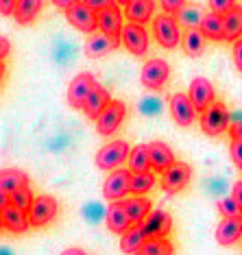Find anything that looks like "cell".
Wrapping results in <instances>:
<instances>
[{
  "mask_svg": "<svg viewBox=\"0 0 242 255\" xmlns=\"http://www.w3.org/2000/svg\"><path fill=\"white\" fill-rule=\"evenodd\" d=\"M153 37L161 48L172 50L181 44L179 18L172 13H159L153 18Z\"/></svg>",
  "mask_w": 242,
  "mask_h": 255,
  "instance_id": "cell-1",
  "label": "cell"
},
{
  "mask_svg": "<svg viewBox=\"0 0 242 255\" xmlns=\"http://www.w3.org/2000/svg\"><path fill=\"white\" fill-rule=\"evenodd\" d=\"M229 123H232V114L227 112L225 103L216 101L212 103L210 107L201 114V131L210 137H216L229 129Z\"/></svg>",
  "mask_w": 242,
  "mask_h": 255,
  "instance_id": "cell-2",
  "label": "cell"
},
{
  "mask_svg": "<svg viewBox=\"0 0 242 255\" xmlns=\"http://www.w3.org/2000/svg\"><path fill=\"white\" fill-rule=\"evenodd\" d=\"M129 144L124 140H114V142H107L99 153H96V166L101 170H118L124 161H129Z\"/></svg>",
  "mask_w": 242,
  "mask_h": 255,
  "instance_id": "cell-3",
  "label": "cell"
},
{
  "mask_svg": "<svg viewBox=\"0 0 242 255\" xmlns=\"http://www.w3.org/2000/svg\"><path fill=\"white\" fill-rule=\"evenodd\" d=\"M131 177L133 172L129 168H118V170H112L103 183V196L107 201H124L126 194H131Z\"/></svg>",
  "mask_w": 242,
  "mask_h": 255,
  "instance_id": "cell-4",
  "label": "cell"
},
{
  "mask_svg": "<svg viewBox=\"0 0 242 255\" xmlns=\"http://www.w3.org/2000/svg\"><path fill=\"white\" fill-rule=\"evenodd\" d=\"M57 212H59V203H57L55 196H50V194L35 196L33 207L28 210L31 227H46V225H50L57 218Z\"/></svg>",
  "mask_w": 242,
  "mask_h": 255,
  "instance_id": "cell-5",
  "label": "cell"
},
{
  "mask_svg": "<svg viewBox=\"0 0 242 255\" xmlns=\"http://www.w3.org/2000/svg\"><path fill=\"white\" fill-rule=\"evenodd\" d=\"M190 179H192V168L186 161H175L168 170L161 172L159 183L166 194H177L190 183Z\"/></svg>",
  "mask_w": 242,
  "mask_h": 255,
  "instance_id": "cell-6",
  "label": "cell"
},
{
  "mask_svg": "<svg viewBox=\"0 0 242 255\" xmlns=\"http://www.w3.org/2000/svg\"><path fill=\"white\" fill-rule=\"evenodd\" d=\"M170 79V66L164 59H148L142 66L140 81L146 90H161Z\"/></svg>",
  "mask_w": 242,
  "mask_h": 255,
  "instance_id": "cell-7",
  "label": "cell"
},
{
  "mask_svg": "<svg viewBox=\"0 0 242 255\" xmlns=\"http://www.w3.org/2000/svg\"><path fill=\"white\" fill-rule=\"evenodd\" d=\"M124 116H126V105L122 101H112L105 107V112L99 116V120H96V131H99L101 135H105V137L114 135V133L120 129V125H122Z\"/></svg>",
  "mask_w": 242,
  "mask_h": 255,
  "instance_id": "cell-8",
  "label": "cell"
},
{
  "mask_svg": "<svg viewBox=\"0 0 242 255\" xmlns=\"http://www.w3.org/2000/svg\"><path fill=\"white\" fill-rule=\"evenodd\" d=\"M120 42L131 55L142 57L146 55L148 50V31L142 24H133V22H126L122 28V35H120Z\"/></svg>",
  "mask_w": 242,
  "mask_h": 255,
  "instance_id": "cell-9",
  "label": "cell"
},
{
  "mask_svg": "<svg viewBox=\"0 0 242 255\" xmlns=\"http://www.w3.org/2000/svg\"><path fill=\"white\" fill-rule=\"evenodd\" d=\"M66 18L74 28H77V31L88 33V35L96 33V28H99V13H96L94 9H90L85 2H81V4H77V7L68 9Z\"/></svg>",
  "mask_w": 242,
  "mask_h": 255,
  "instance_id": "cell-10",
  "label": "cell"
},
{
  "mask_svg": "<svg viewBox=\"0 0 242 255\" xmlns=\"http://www.w3.org/2000/svg\"><path fill=\"white\" fill-rule=\"evenodd\" d=\"M168 107H170V116L172 120H175L179 127H190L197 120V107L192 105V101H190L188 94H181V92H177V94L170 96L168 101Z\"/></svg>",
  "mask_w": 242,
  "mask_h": 255,
  "instance_id": "cell-11",
  "label": "cell"
},
{
  "mask_svg": "<svg viewBox=\"0 0 242 255\" xmlns=\"http://www.w3.org/2000/svg\"><path fill=\"white\" fill-rule=\"evenodd\" d=\"M96 81L90 72H81L72 79L70 88H68V105L74 107V109H83L85 101H88L90 92L94 90Z\"/></svg>",
  "mask_w": 242,
  "mask_h": 255,
  "instance_id": "cell-12",
  "label": "cell"
},
{
  "mask_svg": "<svg viewBox=\"0 0 242 255\" xmlns=\"http://www.w3.org/2000/svg\"><path fill=\"white\" fill-rule=\"evenodd\" d=\"M188 96H190V101H192V105L197 107L199 114H203L205 109L212 105V103H216L214 85H212L207 79H203V77L192 79V83H190V90H188Z\"/></svg>",
  "mask_w": 242,
  "mask_h": 255,
  "instance_id": "cell-13",
  "label": "cell"
},
{
  "mask_svg": "<svg viewBox=\"0 0 242 255\" xmlns=\"http://www.w3.org/2000/svg\"><path fill=\"white\" fill-rule=\"evenodd\" d=\"M124 28V13L120 11V4H112V7L103 9L99 13V31H103L105 35L114 37L120 42V35H122Z\"/></svg>",
  "mask_w": 242,
  "mask_h": 255,
  "instance_id": "cell-14",
  "label": "cell"
},
{
  "mask_svg": "<svg viewBox=\"0 0 242 255\" xmlns=\"http://www.w3.org/2000/svg\"><path fill=\"white\" fill-rule=\"evenodd\" d=\"M140 227L146 234V238H168V234L172 231V216L164 210H153Z\"/></svg>",
  "mask_w": 242,
  "mask_h": 255,
  "instance_id": "cell-15",
  "label": "cell"
},
{
  "mask_svg": "<svg viewBox=\"0 0 242 255\" xmlns=\"http://www.w3.org/2000/svg\"><path fill=\"white\" fill-rule=\"evenodd\" d=\"M120 44L122 42L105 35L103 31L92 33V35H88V39H85V55H88L90 59H101V57L109 55L112 50H116Z\"/></svg>",
  "mask_w": 242,
  "mask_h": 255,
  "instance_id": "cell-16",
  "label": "cell"
},
{
  "mask_svg": "<svg viewBox=\"0 0 242 255\" xmlns=\"http://www.w3.org/2000/svg\"><path fill=\"white\" fill-rule=\"evenodd\" d=\"M0 220H2V229L9 231V234H26L28 227H31V220H28V214L18 210L13 205H7L0 210Z\"/></svg>",
  "mask_w": 242,
  "mask_h": 255,
  "instance_id": "cell-17",
  "label": "cell"
},
{
  "mask_svg": "<svg viewBox=\"0 0 242 255\" xmlns=\"http://www.w3.org/2000/svg\"><path fill=\"white\" fill-rule=\"evenodd\" d=\"M105 223H107V229L112 231V234H120V236L133 227V225H131V220H129V216H126V210H124V203L122 201H114L112 205L107 207Z\"/></svg>",
  "mask_w": 242,
  "mask_h": 255,
  "instance_id": "cell-18",
  "label": "cell"
},
{
  "mask_svg": "<svg viewBox=\"0 0 242 255\" xmlns=\"http://www.w3.org/2000/svg\"><path fill=\"white\" fill-rule=\"evenodd\" d=\"M242 240V216L223 218L216 227V242L223 247H232Z\"/></svg>",
  "mask_w": 242,
  "mask_h": 255,
  "instance_id": "cell-19",
  "label": "cell"
},
{
  "mask_svg": "<svg viewBox=\"0 0 242 255\" xmlns=\"http://www.w3.org/2000/svg\"><path fill=\"white\" fill-rule=\"evenodd\" d=\"M148 153H151V168L155 172H166L177 161L172 148L166 142H159V140L148 144Z\"/></svg>",
  "mask_w": 242,
  "mask_h": 255,
  "instance_id": "cell-20",
  "label": "cell"
},
{
  "mask_svg": "<svg viewBox=\"0 0 242 255\" xmlns=\"http://www.w3.org/2000/svg\"><path fill=\"white\" fill-rule=\"evenodd\" d=\"M112 103V98H109V92L103 88V85L96 83L94 85V90L90 92V96H88V101H85V105H83V114L88 116L90 120H99V116L105 112V107Z\"/></svg>",
  "mask_w": 242,
  "mask_h": 255,
  "instance_id": "cell-21",
  "label": "cell"
},
{
  "mask_svg": "<svg viewBox=\"0 0 242 255\" xmlns=\"http://www.w3.org/2000/svg\"><path fill=\"white\" fill-rule=\"evenodd\" d=\"M124 18L126 22H133V24H146L148 20L153 22L155 18V0H135L129 7H124Z\"/></svg>",
  "mask_w": 242,
  "mask_h": 255,
  "instance_id": "cell-22",
  "label": "cell"
},
{
  "mask_svg": "<svg viewBox=\"0 0 242 255\" xmlns=\"http://www.w3.org/2000/svg\"><path fill=\"white\" fill-rule=\"evenodd\" d=\"M124 210H126V216H129L131 225H142L146 216L151 214V201L146 196H131V199H124Z\"/></svg>",
  "mask_w": 242,
  "mask_h": 255,
  "instance_id": "cell-23",
  "label": "cell"
},
{
  "mask_svg": "<svg viewBox=\"0 0 242 255\" xmlns=\"http://www.w3.org/2000/svg\"><path fill=\"white\" fill-rule=\"evenodd\" d=\"M146 234L142 231L140 225H133L129 231H124L120 236V251L126 253V255H137L142 251V247L146 245Z\"/></svg>",
  "mask_w": 242,
  "mask_h": 255,
  "instance_id": "cell-24",
  "label": "cell"
},
{
  "mask_svg": "<svg viewBox=\"0 0 242 255\" xmlns=\"http://www.w3.org/2000/svg\"><path fill=\"white\" fill-rule=\"evenodd\" d=\"M28 185V175L18 170V168H4L0 172V192L2 194H13L15 190L26 188Z\"/></svg>",
  "mask_w": 242,
  "mask_h": 255,
  "instance_id": "cell-25",
  "label": "cell"
},
{
  "mask_svg": "<svg viewBox=\"0 0 242 255\" xmlns=\"http://www.w3.org/2000/svg\"><path fill=\"white\" fill-rule=\"evenodd\" d=\"M42 7H44V0H18L15 11H13V18L22 26L33 24L35 18L39 15V11H42Z\"/></svg>",
  "mask_w": 242,
  "mask_h": 255,
  "instance_id": "cell-26",
  "label": "cell"
},
{
  "mask_svg": "<svg viewBox=\"0 0 242 255\" xmlns=\"http://www.w3.org/2000/svg\"><path fill=\"white\" fill-rule=\"evenodd\" d=\"M201 33L212 39V42H225V20L223 15L214 13V11H210V13H205L203 22H201Z\"/></svg>",
  "mask_w": 242,
  "mask_h": 255,
  "instance_id": "cell-27",
  "label": "cell"
},
{
  "mask_svg": "<svg viewBox=\"0 0 242 255\" xmlns=\"http://www.w3.org/2000/svg\"><path fill=\"white\" fill-rule=\"evenodd\" d=\"M223 20H225V42L236 44L242 37V7L236 4L229 13L223 15Z\"/></svg>",
  "mask_w": 242,
  "mask_h": 255,
  "instance_id": "cell-28",
  "label": "cell"
},
{
  "mask_svg": "<svg viewBox=\"0 0 242 255\" xmlns=\"http://www.w3.org/2000/svg\"><path fill=\"white\" fill-rule=\"evenodd\" d=\"M129 170L131 172H148L151 170V153H148V144H137L129 153Z\"/></svg>",
  "mask_w": 242,
  "mask_h": 255,
  "instance_id": "cell-29",
  "label": "cell"
},
{
  "mask_svg": "<svg viewBox=\"0 0 242 255\" xmlns=\"http://www.w3.org/2000/svg\"><path fill=\"white\" fill-rule=\"evenodd\" d=\"M205 35L201 33V28H188L183 33V53L188 57H201L205 50Z\"/></svg>",
  "mask_w": 242,
  "mask_h": 255,
  "instance_id": "cell-30",
  "label": "cell"
},
{
  "mask_svg": "<svg viewBox=\"0 0 242 255\" xmlns=\"http://www.w3.org/2000/svg\"><path fill=\"white\" fill-rule=\"evenodd\" d=\"M179 24H183L186 28H201V22H203L205 13L199 4H186L179 13Z\"/></svg>",
  "mask_w": 242,
  "mask_h": 255,
  "instance_id": "cell-31",
  "label": "cell"
},
{
  "mask_svg": "<svg viewBox=\"0 0 242 255\" xmlns=\"http://www.w3.org/2000/svg\"><path fill=\"white\" fill-rule=\"evenodd\" d=\"M155 185V175L151 170L148 172H133L131 177V194L133 196H144L153 190Z\"/></svg>",
  "mask_w": 242,
  "mask_h": 255,
  "instance_id": "cell-32",
  "label": "cell"
},
{
  "mask_svg": "<svg viewBox=\"0 0 242 255\" xmlns=\"http://www.w3.org/2000/svg\"><path fill=\"white\" fill-rule=\"evenodd\" d=\"M140 253H144V255H172L175 253V247H172V242L168 238H148Z\"/></svg>",
  "mask_w": 242,
  "mask_h": 255,
  "instance_id": "cell-33",
  "label": "cell"
},
{
  "mask_svg": "<svg viewBox=\"0 0 242 255\" xmlns=\"http://www.w3.org/2000/svg\"><path fill=\"white\" fill-rule=\"evenodd\" d=\"M33 201H35V196H33V192H31V188H20V190H15L13 194H9V203L13 207H18V210H22V212H26L28 214V210L33 207Z\"/></svg>",
  "mask_w": 242,
  "mask_h": 255,
  "instance_id": "cell-34",
  "label": "cell"
},
{
  "mask_svg": "<svg viewBox=\"0 0 242 255\" xmlns=\"http://www.w3.org/2000/svg\"><path fill=\"white\" fill-rule=\"evenodd\" d=\"M218 212L223 214V218H236L242 216V207L238 205V201L234 196H227V199L218 201Z\"/></svg>",
  "mask_w": 242,
  "mask_h": 255,
  "instance_id": "cell-35",
  "label": "cell"
},
{
  "mask_svg": "<svg viewBox=\"0 0 242 255\" xmlns=\"http://www.w3.org/2000/svg\"><path fill=\"white\" fill-rule=\"evenodd\" d=\"M207 4H210V11H214V13L218 15H225V13H229L236 4V0H207Z\"/></svg>",
  "mask_w": 242,
  "mask_h": 255,
  "instance_id": "cell-36",
  "label": "cell"
},
{
  "mask_svg": "<svg viewBox=\"0 0 242 255\" xmlns=\"http://www.w3.org/2000/svg\"><path fill=\"white\" fill-rule=\"evenodd\" d=\"M186 4H188V0H159L161 11H164V13H172V15L179 13Z\"/></svg>",
  "mask_w": 242,
  "mask_h": 255,
  "instance_id": "cell-37",
  "label": "cell"
},
{
  "mask_svg": "<svg viewBox=\"0 0 242 255\" xmlns=\"http://www.w3.org/2000/svg\"><path fill=\"white\" fill-rule=\"evenodd\" d=\"M161 109V103H159V98L157 96H151V98H142V103H140V112L142 114H157Z\"/></svg>",
  "mask_w": 242,
  "mask_h": 255,
  "instance_id": "cell-38",
  "label": "cell"
},
{
  "mask_svg": "<svg viewBox=\"0 0 242 255\" xmlns=\"http://www.w3.org/2000/svg\"><path fill=\"white\" fill-rule=\"evenodd\" d=\"M229 155H232V161L236 164V168L242 170V140H232V144H229Z\"/></svg>",
  "mask_w": 242,
  "mask_h": 255,
  "instance_id": "cell-39",
  "label": "cell"
},
{
  "mask_svg": "<svg viewBox=\"0 0 242 255\" xmlns=\"http://www.w3.org/2000/svg\"><path fill=\"white\" fill-rule=\"evenodd\" d=\"M85 4H88L90 9H94L96 13H101L103 9H107V7H112V4H116V0H83Z\"/></svg>",
  "mask_w": 242,
  "mask_h": 255,
  "instance_id": "cell-40",
  "label": "cell"
},
{
  "mask_svg": "<svg viewBox=\"0 0 242 255\" xmlns=\"http://www.w3.org/2000/svg\"><path fill=\"white\" fill-rule=\"evenodd\" d=\"M232 55H234V63H236V68H238V70L242 72V37H240L238 42L234 44Z\"/></svg>",
  "mask_w": 242,
  "mask_h": 255,
  "instance_id": "cell-41",
  "label": "cell"
},
{
  "mask_svg": "<svg viewBox=\"0 0 242 255\" xmlns=\"http://www.w3.org/2000/svg\"><path fill=\"white\" fill-rule=\"evenodd\" d=\"M18 0H0V13L2 15H13Z\"/></svg>",
  "mask_w": 242,
  "mask_h": 255,
  "instance_id": "cell-42",
  "label": "cell"
},
{
  "mask_svg": "<svg viewBox=\"0 0 242 255\" xmlns=\"http://www.w3.org/2000/svg\"><path fill=\"white\" fill-rule=\"evenodd\" d=\"M50 2H53L57 9L68 11V9H72V7H77V4H81L83 0H50Z\"/></svg>",
  "mask_w": 242,
  "mask_h": 255,
  "instance_id": "cell-43",
  "label": "cell"
},
{
  "mask_svg": "<svg viewBox=\"0 0 242 255\" xmlns=\"http://www.w3.org/2000/svg\"><path fill=\"white\" fill-rule=\"evenodd\" d=\"M232 196L238 201V205L242 207V181H236L234 188H232Z\"/></svg>",
  "mask_w": 242,
  "mask_h": 255,
  "instance_id": "cell-44",
  "label": "cell"
},
{
  "mask_svg": "<svg viewBox=\"0 0 242 255\" xmlns=\"http://www.w3.org/2000/svg\"><path fill=\"white\" fill-rule=\"evenodd\" d=\"M229 135H232V140H242V125L229 127Z\"/></svg>",
  "mask_w": 242,
  "mask_h": 255,
  "instance_id": "cell-45",
  "label": "cell"
},
{
  "mask_svg": "<svg viewBox=\"0 0 242 255\" xmlns=\"http://www.w3.org/2000/svg\"><path fill=\"white\" fill-rule=\"evenodd\" d=\"M61 255H88V253L79 247H70V249H66V251H61Z\"/></svg>",
  "mask_w": 242,
  "mask_h": 255,
  "instance_id": "cell-46",
  "label": "cell"
},
{
  "mask_svg": "<svg viewBox=\"0 0 242 255\" xmlns=\"http://www.w3.org/2000/svg\"><path fill=\"white\" fill-rule=\"evenodd\" d=\"M0 46H2V50H0V57H2V59H4V57H7L9 55V48H11V46H9V42H7V39H0Z\"/></svg>",
  "mask_w": 242,
  "mask_h": 255,
  "instance_id": "cell-47",
  "label": "cell"
},
{
  "mask_svg": "<svg viewBox=\"0 0 242 255\" xmlns=\"http://www.w3.org/2000/svg\"><path fill=\"white\" fill-rule=\"evenodd\" d=\"M116 2H118V4H122V7H129V4H131V2H135V0H116Z\"/></svg>",
  "mask_w": 242,
  "mask_h": 255,
  "instance_id": "cell-48",
  "label": "cell"
},
{
  "mask_svg": "<svg viewBox=\"0 0 242 255\" xmlns=\"http://www.w3.org/2000/svg\"><path fill=\"white\" fill-rule=\"evenodd\" d=\"M137 255H144V253H137Z\"/></svg>",
  "mask_w": 242,
  "mask_h": 255,
  "instance_id": "cell-49",
  "label": "cell"
}]
</instances>
